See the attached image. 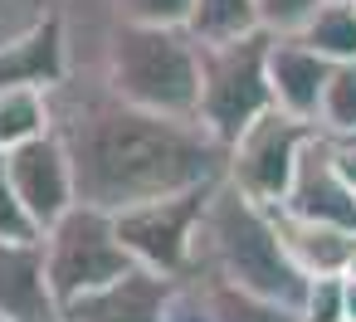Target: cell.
Instances as JSON below:
<instances>
[{
	"instance_id": "1",
	"label": "cell",
	"mask_w": 356,
	"mask_h": 322,
	"mask_svg": "<svg viewBox=\"0 0 356 322\" xmlns=\"http://www.w3.org/2000/svg\"><path fill=\"white\" fill-rule=\"evenodd\" d=\"M49 103L54 137L74 161L79 205L122 215L225 176V142L200 118L137 108L108 79L69 74L59 88H49Z\"/></svg>"
},
{
	"instance_id": "2",
	"label": "cell",
	"mask_w": 356,
	"mask_h": 322,
	"mask_svg": "<svg viewBox=\"0 0 356 322\" xmlns=\"http://www.w3.org/2000/svg\"><path fill=\"white\" fill-rule=\"evenodd\" d=\"M186 278L234 283L244 293H259V298H273L288 307H302V293H307V273L293 264V254L278 234L273 205L249 200L225 176L210 186Z\"/></svg>"
},
{
	"instance_id": "3",
	"label": "cell",
	"mask_w": 356,
	"mask_h": 322,
	"mask_svg": "<svg viewBox=\"0 0 356 322\" xmlns=\"http://www.w3.org/2000/svg\"><path fill=\"white\" fill-rule=\"evenodd\" d=\"M103 79L137 108L195 118V108H200V40L186 25L122 20L113 35Z\"/></svg>"
},
{
	"instance_id": "4",
	"label": "cell",
	"mask_w": 356,
	"mask_h": 322,
	"mask_svg": "<svg viewBox=\"0 0 356 322\" xmlns=\"http://www.w3.org/2000/svg\"><path fill=\"white\" fill-rule=\"evenodd\" d=\"M268 30L239 35V40H215L200 45V108L195 118L225 142L254 127L264 113H273V88H268Z\"/></svg>"
},
{
	"instance_id": "5",
	"label": "cell",
	"mask_w": 356,
	"mask_h": 322,
	"mask_svg": "<svg viewBox=\"0 0 356 322\" xmlns=\"http://www.w3.org/2000/svg\"><path fill=\"white\" fill-rule=\"evenodd\" d=\"M44 264H49V283H54L59 307L137 268L118 239V220L108 210H93V205H74L44 234Z\"/></svg>"
},
{
	"instance_id": "6",
	"label": "cell",
	"mask_w": 356,
	"mask_h": 322,
	"mask_svg": "<svg viewBox=\"0 0 356 322\" xmlns=\"http://www.w3.org/2000/svg\"><path fill=\"white\" fill-rule=\"evenodd\" d=\"M317 137L312 122H298L288 113H264L254 127H244L229 152H225V181L239 186L249 200L259 205H283L298 176V161L307 152V142Z\"/></svg>"
},
{
	"instance_id": "7",
	"label": "cell",
	"mask_w": 356,
	"mask_h": 322,
	"mask_svg": "<svg viewBox=\"0 0 356 322\" xmlns=\"http://www.w3.org/2000/svg\"><path fill=\"white\" fill-rule=\"evenodd\" d=\"M205 200H210V186H195V191L161 195V200H147V205H132V210L113 215L118 239L132 254V264L152 268V273H166V278H186Z\"/></svg>"
},
{
	"instance_id": "8",
	"label": "cell",
	"mask_w": 356,
	"mask_h": 322,
	"mask_svg": "<svg viewBox=\"0 0 356 322\" xmlns=\"http://www.w3.org/2000/svg\"><path fill=\"white\" fill-rule=\"evenodd\" d=\"M6 161H10V181H15V191H20V200H25L30 220H35V230L49 234V230L79 205L74 161H69L64 142L49 132V137H40V142H30V147L6 152Z\"/></svg>"
},
{
	"instance_id": "9",
	"label": "cell",
	"mask_w": 356,
	"mask_h": 322,
	"mask_svg": "<svg viewBox=\"0 0 356 322\" xmlns=\"http://www.w3.org/2000/svg\"><path fill=\"white\" fill-rule=\"evenodd\" d=\"M0 317L10 322H64L49 283L44 239H0Z\"/></svg>"
},
{
	"instance_id": "10",
	"label": "cell",
	"mask_w": 356,
	"mask_h": 322,
	"mask_svg": "<svg viewBox=\"0 0 356 322\" xmlns=\"http://www.w3.org/2000/svg\"><path fill=\"white\" fill-rule=\"evenodd\" d=\"M332 59H322L312 45H302L298 35H273L268 40V88H273V108L298 118V122H312L317 127V113H322V93L332 83Z\"/></svg>"
},
{
	"instance_id": "11",
	"label": "cell",
	"mask_w": 356,
	"mask_h": 322,
	"mask_svg": "<svg viewBox=\"0 0 356 322\" xmlns=\"http://www.w3.org/2000/svg\"><path fill=\"white\" fill-rule=\"evenodd\" d=\"M171 293H176V278L132 268V273L64 303V322H166Z\"/></svg>"
},
{
	"instance_id": "12",
	"label": "cell",
	"mask_w": 356,
	"mask_h": 322,
	"mask_svg": "<svg viewBox=\"0 0 356 322\" xmlns=\"http://www.w3.org/2000/svg\"><path fill=\"white\" fill-rule=\"evenodd\" d=\"M288 215L298 220H317V225H341V230H356V191L337 176L332 166V142L317 132L298 161V176H293V191L283 200Z\"/></svg>"
},
{
	"instance_id": "13",
	"label": "cell",
	"mask_w": 356,
	"mask_h": 322,
	"mask_svg": "<svg viewBox=\"0 0 356 322\" xmlns=\"http://www.w3.org/2000/svg\"><path fill=\"white\" fill-rule=\"evenodd\" d=\"M273 220H278V234H283L293 264H298L307 278H341V273H346V264H351V254H356V230L298 220V215H288L283 205H273Z\"/></svg>"
},
{
	"instance_id": "14",
	"label": "cell",
	"mask_w": 356,
	"mask_h": 322,
	"mask_svg": "<svg viewBox=\"0 0 356 322\" xmlns=\"http://www.w3.org/2000/svg\"><path fill=\"white\" fill-rule=\"evenodd\" d=\"M69 79V49H64V30L59 15L49 25H40L35 35L15 40L10 49H0V88H59Z\"/></svg>"
},
{
	"instance_id": "15",
	"label": "cell",
	"mask_w": 356,
	"mask_h": 322,
	"mask_svg": "<svg viewBox=\"0 0 356 322\" xmlns=\"http://www.w3.org/2000/svg\"><path fill=\"white\" fill-rule=\"evenodd\" d=\"M54 132V103L44 88H0V152L30 147Z\"/></svg>"
},
{
	"instance_id": "16",
	"label": "cell",
	"mask_w": 356,
	"mask_h": 322,
	"mask_svg": "<svg viewBox=\"0 0 356 322\" xmlns=\"http://www.w3.org/2000/svg\"><path fill=\"white\" fill-rule=\"evenodd\" d=\"M302 45H312L332 64H356V6L351 0H327V6L298 30Z\"/></svg>"
},
{
	"instance_id": "17",
	"label": "cell",
	"mask_w": 356,
	"mask_h": 322,
	"mask_svg": "<svg viewBox=\"0 0 356 322\" xmlns=\"http://www.w3.org/2000/svg\"><path fill=\"white\" fill-rule=\"evenodd\" d=\"M186 30H191L200 45H215V40L254 35V30H264V25H259V6H254V0H195Z\"/></svg>"
},
{
	"instance_id": "18",
	"label": "cell",
	"mask_w": 356,
	"mask_h": 322,
	"mask_svg": "<svg viewBox=\"0 0 356 322\" xmlns=\"http://www.w3.org/2000/svg\"><path fill=\"white\" fill-rule=\"evenodd\" d=\"M205 298H210V322H302L298 307L244 293L234 283H205Z\"/></svg>"
},
{
	"instance_id": "19",
	"label": "cell",
	"mask_w": 356,
	"mask_h": 322,
	"mask_svg": "<svg viewBox=\"0 0 356 322\" xmlns=\"http://www.w3.org/2000/svg\"><path fill=\"white\" fill-rule=\"evenodd\" d=\"M322 137H356V64H337L317 113Z\"/></svg>"
},
{
	"instance_id": "20",
	"label": "cell",
	"mask_w": 356,
	"mask_h": 322,
	"mask_svg": "<svg viewBox=\"0 0 356 322\" xmlns=\"http://www.w3.org/2000/svg\"><path fill=\"white\" fill-rule=\"evenodd\" d=\"M59 15V0H0V49H10L15 40L35 35Z\"/></svg>"
},
{
	"instance_id": "21",
	"label": "cell",
	"mask_w": 356,
	"mask_h": 322,
	"mask_svg": "<svg viewBox=\"0 0 356 322\" xmlns=\"http://www.w3.org/2000/svg\"><path fill=\"white\" fill-rule=\"evenodd\" d=\"M0 239H44V234L35 230V220H30V210H25L20 191H15V181H10L6 152H0Z\"/></svg>"
},
{
	"instance_id": "22",
	"label": "cell",
	"mask_w": 356,
	"mask_h": 322,
	"mask_svg": "<svg viewBox=\"0 0 356 322\" xmlns=\"http://www.w3.org/2000/svg\"><path fill=\"white\" fill-rule=\"evenodd\" d=\"M302 322H346V278H307Z\"/></svg>"
},
{
	"instance_id": "23",
	"label": "cell",
	"mask_w": 356,
	"mask_h": 322,
	"mask_svg": "<svg viewBox=\"0 0 356 322\" xmlns=\"http://www.w3.org/2000/svg\"><path fill=\"white\" fill-rule=\"evenodd\" d=\"M254 6H259V25L268 35H298L327 0H254Z\"/></svg>"
},
{
	"instance_id": "24",
	"label": "cell",
	"mask_w": 356,
	"mask_h": 322,
	"mask_svg": "<svg viewBox=\"0 0 356 322\" xmlns=\"http://www.w3.org/2000/svg\"><path fill=\"white\" fill-rule=\"evenodd\" d=\"M195 0H118V10L137 25H186Z\"/></svg>"
},
{
	"instance_id": "25",
	"label": "cell",
	"mask_w": 356,
	"mask_h": 322,
	"mask_svg": "<svg viewBox=\"0 0 356 322\" xmlns=\"http://www.w3.org/2000/svg\"><path fill=\"white\" fill-rule=\"evenodd\" d=\"M332 142V166H337V176L356 191V142H337V137H327Z\"/></svg>"
},
{
	"instance_id": "26",
	"label": "cell",
	"mask_w": 356,
	"mask_h": 322,
	"mask_svg": "<svg viewBox=\"0 0 356 322\" xmlns=\"http://www.w3.org/2000/svg\"><path fill=\"white\" fill-rule=\"evenodd\" d=\"M346 322H356V278H346Z\"/></svg>"
},
{
	"instance_id": "27",
	"label": "cell",
	"mask_w": 356,
	"mask_h": 322,
	"mask_svg": "<svg viewBox=\"0 0 356 322\" xmlns=\"http://www.w3.org/2000/svg\"><path fill=\"white\" fill-rule=\"evenodd\" d=\"M341 278H356V254H351V264H346V273Z\"/></svg>"
},
{
	"instance_id": "28",
	"label": "cell",
	"mask_w": 356,
	"mask_h": 322,
	"mask_svg": "<svg viewBox=\"0 0 356 322\" xmlns=\"http://www.w3.org/2000/svg\"><path fill=\"white\" fill-rule=\"evenodd\" d=\"M0 322H10V317H0Z\"/></svg>"
},
{
	"instance_id": "29",
	"label": "cell",
	"mask_w": 356,
	"mask_h": 322,
	"mask_svg": "<svg viewBox=\"0 0 356 322\" xmlns=\"http://www.w3.org/2000/svg\"><path fill=\"white\" fill-rule=\"evenodd\" d=\"M351 6H356V0H351Z\"/></svg>"
}]
</instances>
